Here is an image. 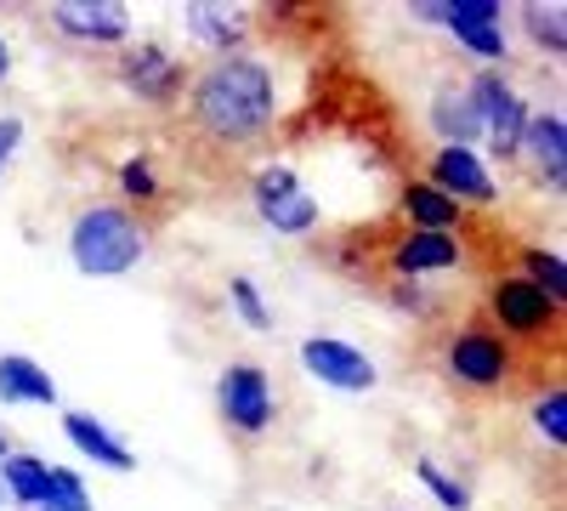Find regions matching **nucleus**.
<instances>
[{
	"label": "nucleus",
	"instance_id": "6",
	"mask_svg": "<svg viewBox=\"0 0 567 511\" xmlns=\"http://www.w3.org/2000/svg\"><path fill=\"white\" fill-rule=\"evenodd\" d=\"M216 398H221V415H227L239 432H267V427H272V381H267V369H256V364H227Z\"/></svg>",
	"mask_w": 567,
	"mask_h": 511
},
{
	"label": "nucleus",
	"instance_id": "28",
	"mask_svg": "<svg viewBox=\"0 0 567 511\" xmlns=\"http://www.w3.org/2000/svg\"><path fill=\"white\" fill-rule=\"evenodd\" d=\"M18 143H23V120H0V171H7L12 165V154H18Z\"/></svg>",
	"mask_w": 567,
	"mask_h": 511
},
{
	"label": "nucleus",
	"instance_id": "26",
	"mask_svg": "<svg viewBox=\"0 0 567 511\" xmlns=\"http://www.w3.org/2000/svg\"><path fill=\"white\" fill-rule=\"evenodd\" d=\"M414 472H420V483H425V489H432V494H437V500H443L449 511H465V505H471V494H465V483H454V478H443V472L432 467V460H420V467H414Z\"/></svg>",
	"mask_w": 567,
	"mask_h": 511
},
{
	"label": "nucleus",
	"instance_id": "22",
	"mask_svg": "<svg viewBox=\"0 0 567 511\" xmlns=\"http://www.w3.org/2000/svg\"><path fill=\"white\" fill-rule=\"evenodd\" d=\"M534 427H539L545 443H556V449L567 443V392H561V387H550V392L534 403Z\"/></svg>",
	"mask_w": 567,
	"mask_h": 511
},
{
	"label": "nucleus",
	"instance_id": "25",
	"mask_svg": "<svg viewBox=\"0 0 567 511\" xmlns=\"http://www.w3.org/2000/svg\"><path fill=\"white\" fill-rule=\"evenodd\" d=\"M227 296H233V307L245 313V324H250V330H272V313H267V302L256 296V285H250V278H233V285H227Z\"/></svg>",
	"mask_w": 567,
	"mask_h": 511
},
{
	"label": "nucleus",
	"instance_id": "2",
	"mask_svg": "<svg viewBox=\"0 0 567 511\" xmlns=\"http://www.w3.org/2000/svg\"><path fill=\"white\" fill-rule=\"evenodd\" d=\"M69 256L80 273L91 278H114V273H131L142 262V227L131 211L120 205H91L74 216L69 227Z\"/></svg>",
	"mask_w": 567,
	"mask_h": 511
},
{
	"label": "nucleus",
	"instance_id": "20",
	"mask_svg": "<svg viewBox=\"0 0 567 511\" xmlns=\"http://www.w3.org/2000/svg\"><path fill=\"white\" fill-rule=\"evenodd\" d=\"M34 511H97V505H91V489L80 483V472L52 467V483H45V500Z\"/></svg>",
	"mask_w": 567,
	"mask_h": 511
},
{
	"label": "nucleus",
	"instance_id": "10",
	"mask_svg": "<svg viewBox=\"0 0 567 511\" xmlns=\"http://www.w3.org/2000/svg\"><path fill=\"white\" fill-rule=\"evenodd\" d=\"M256 211L278 227V234H307V227L318 222V200L296 188L290 171H261V182H256Z\"/></svg>",
	"mask_w": 567,
	"mask_h": 511
},
{
	"label": "nucleus",
	"instance_id": "13",
	"mask_svg": "<svg viewBox=\"0 0 567 511\" xmlns=\"http://www.w3.org/2000/svg\"><path fill=\"white\" fill-rule=\"evenodd\" d=\"M523 149L534 154V165H539V176L550 182V188H561V182H567V120L556 109L550 114H528Z\"/></svg>",
	"mask_w": 567,
	"mask_h": 511
},
{
	"label": "nucleus",
	"instance_id": "31",
	"mask_svg": "<svg viewBox=\"0 0 567 511\" xmlns=\"http://www.w3.org/2000/svg\"><path fill=\"white\" fill-rule=\"evenodd\" d=\"M0 505H7V489H0Z\"/></svg>",
	"mask_w": 567,
	"mask_h": 511
},
{
	"label": "nucleus",
	"instance_id": "19",
	"mask_svg": "<svg viewBox=\"0 0 567 511\" xmlns=\"http://www.w3.org/2000/svg\"><path fill=\"white\" fill-rule=\"evenodd\" d=\"M187 29H194L205 45H216V52L227 58V45L245 34V18L233 7H187Z\"/></svg>",
	"mask_w": 567,
	"mask_h": 511
},
{
	"label": "nucleus",
	"instance_id": "15",
	"mask_svg": "<svg viewBox=\"0 0 567 511\" xmlns=\"http://www.w3.org/2000/svg\"><path fill=\"white\" fill-rule=\"evenodd\" d=\"M460 239L454 234H409L398 239V251H392V267L398 273H443V267H460Z\"/></svg>",
	"mask_w": 567,
	"mask_h": 511
},
{
	"label": "nucleus",
	"instance_id": "23",
	"mask_svg": "<svg viewBox=\"0 0 567 511\" xmlns=\"http://www.w3.org/2000/svg\"><path fill=\"white\" fill-rule=\"evenodd\" d=\"M523 23L528 34L545 45L550 58H561V45H567V29H561V7H523Z\"/></svg>",
	"mask_w": 567,
	"mask_h": 511
},
{
	"label": "nucleus",
	"instance_id": "30",
	"mask_svg": "<svg viewBox=\"0 0 567 511\" xmlns=\"http://www.w3.org/2000/svg\"><path fill=\"white\" fill-rule=\"evenodd\" d=\"M0 454H7V438H0Z\"/></svg>",
	"mask_w": 567,
	"mask_h": 511
},
{
	"label": "nucleus",
	"instance_id": "29",
	"mask_svg": "<svg viewBox=\"0 0 567 511\" xmlns=\"http://www.w3.org/2000/svg\"><path fill=\"white\" fill-rule=\"evenodd\" d=\"M7 69H12V52H7V40H0V80H7Z\"/></svg>",
	"mask_w": 567,
	"mask_h": 511
},
{
	"label": "nucleus",
	"instance_id": "16",
	"mask_svg": "<svg viewBox=\"0 0 567 511\" xmlns=\"http://www.w3.org/2000/svg\"><path fill=\"white\" fill-rule=\"evenodd\" d=\"M403 216L414 222V234H454L460 227V205L449 194H437L432 182H409L403 188Z\"/></svg>",
	"mask_w": 567,
	"mask_h": 511
},
{
	"label": "nucleus",
	"instance_id": "12",
	"mask_svg": "<svg viewBox=\"0 0 567 511\" xmlns=\"http://www.w3.org/2000/svg\"><path fill=\"white\" fill-rule=\"evenodd\" d=\"M63 432H69V443L91 460V467H109V472H131L136 467V454L97 421V415H85V409H69L63 415Z\"/></svg>",
	"mask_w": 567,
	"mask_h": 511
},
{
	"label": "nucleus",
	"instance_id": "14",
	"mask_svg": "<svg viewBox=\"0 0 567 511\" xmlns=\"http://www.w3.org/2000/svg\"><path fill=\"white\" fill-rule=\"evenodd\" d=\"M0 403H58V381L23 352H0Z\"/></svg>",
	"mask_w": 567,
	"mask_h": 511
},
{
	"label": "nucleus",
	"instance_id": "1",
	"mask_svg": "<svg viewBox=\"0 0 567 511\" xmlns=\"http://www.w3.org/2000/svg\"><path fill=\"white\" fill-rule=\"evenodd\" d=\"M278 91H272V69L261 58H216L199 85H194V120L216 136V143H250L272 125Z\"/></svg>",
	"mask_w": 567,
	"mask_h": 511
},
{
	"label": "nucleus",
	"instance_id": "5",
	"mask_svg": "<svg viewBox=\"0 0 567 511\" xmlns=\"http://www.w3.org/2000/svg\"><path fill=\"white\" fill-rule=\"evenodd\" d=\"M301 364H307V376L323 381V387H336V392H369L374 381V358L358 352L352 341H336V336H312L301 341Z\"/></svg>",
	"mask_w": 567,
	"mask_h": 511
},
{
	"label": "nucleus",
	"instance_id": "18",
	"mask_svg": "<svg viewBox=\"0 0 567 511\" xmlns=\"http://www.w3.org/2000/svg\"><path fill=\"white\" fill-rule=\"evenodd\" d=\"M45 483H52V467H45L40 454H0V489H7V500H18V505H40L45 500Z\"/></svg>",
	"mask_w": 567,
	"mask_h": 511
},
{
	"label": "nucleus",
	"instance_id": "8",
	"mask_svg": "<svg viewBox=\"0 0 567 511\" xmlns=\"http://www.w3.org/2000/svg\"><path fill=\"white\" fill-rule=\"evenodd\" d=\"M488 307L499 318V330H511V336H545L561 313V302H550L539 285H528V278H499L488 290Z\"/></svg>",
	"mask_w": 567,
	"mask_h": 511
},
{
	"label": "nucleus",
	"instance_id": "7",
	"mask_svg": "<svg viewBox=\"0 0 567 511\" xmlns=\"http://www.w3.org/2000/svg\"><path fill=\"white\" fill-rule=\"evenodd\" d=\"M449 376L465 387H505L511 381V347L494 330H483V324H471L449 347Z\"/></svg>",
	"mask_w": 567,
	"mask_h": 511
},
{
	"label": "nucleus",
	"instance_id": "24",
	"mask_svg": "<svg viewBox=\"0 0 567 511\" xmlns=\"http://www.w3.org/2000/svg\"><path fill=\"white\" fill-rule=\"evenodd\" d=\"M131 85L148 91V98H165V91H171V63H165V52H136V58H131Z\"/></svg>",
	"mask_w": 567,
	"mask_h": 511
},
{
	"label": "nucleus",
	"instance_id": "11",
	"mask_svg": "<svg viewBox=\"0 0 567 511\" xmlns=\"http://www.w3.org/2000/svg\"><path fill=\"white\" fill-rule=\"evenodd\" d=\"M52 23L74 40H125L131 34V12L120 0H63V7H52Z\"/></svg>",
	"mask_w": 567,
	"mask_h": 511
},
{
	"label": "nucleus",
	"instance_id": "21",
	"mask_svg": "<svg viewBox=\"0 0 567 511\" xmlns=\"http://www.w3.org/2000/svg\"><path fill=\"white\" fill-rule=\"evenodd\" d=\"M523 262H528V285H539L550 302H561L567 296V262L556 256V251H523Z\"/></svg>",
	"mask_w": 567,
	"mask_h": 511
},
{
	"label": "nucleus",
	"instance_id": "4",
	"mask_svg": "<svg viewBox=\"0 0 567 511\" xmlns=\"http://www.w3.org/2000/svg\"><path fill=\"white\" fill-rule=\"evenodd\" d=\"M425 23L454 29L460 45H471L483 63L505 58V23H499V0H437V7H414Z\"/></svg>",
	"mask_w": 567,
	"mask_h": 511
},
{
	"label": "nucleus",
	"instance_id": "3",
	"mask_svg": "<svg viewBox=\"0 0 567 511\" xmlns=\"http://www.w3.org/2000/svg\"><path fill=\"white\" fill-rule=\"evenodd\" d=\"M465 98H471V109H477V120H483V131H488V143H494L499 154H523L528 103H523V98H516V91L505 85V74L483 69L477 80L465 85Z\"/></svg>",
	"mask_w": 567,
	"mask_h": 511
},
{
	"label": "nucleus",
	"instance_id": "9",
	"mask_svg": "<svg viewBox=\"0 0 567 511\" xmlns=\"http://www.w3.org/2000/svg\"><path fill=\"white\" fill-rule=\"evenodd\" d=\"M432 188L437 194H449L454 205H494L499 194H494V176H488V165L477 160V149H437V160H432Z\"/></svg>",
	"mask_w": 567,
	"mask_h": 511
},
{
	"label": "nucleus",
	"instance_id": "27",
	"mask_svg": "<svg viewBox=\"0 0 567 511\" xmlns=\"http://www.w3.org/2000/svg\"><path fill=\"white\" fill-rule=\"evenodd\" d=\"M120 182H125V194H131V200H154V194H159V188H154V165H148V160H131V165L120 171Z\"/></svg>",
	"mask_w": 567,
	"mask_h": 511
},
{
	"label": "nucleus",
	"instance_id": "17",
	"mask_svg": "<svg viewBox=\"0 0 567 511\" xmlns=\"http://www.w3.org/2000/svg\"><path fill=\"white\" fill-rule=\"evenodd\" d=\"M432 131L443 136V149H471L483 136V120H477V109H471L465 85L460 91H443V98L432 103Z\"/></svg>",
	"mask_w": 567,
	"mask_h": 511
}]
</instances>
